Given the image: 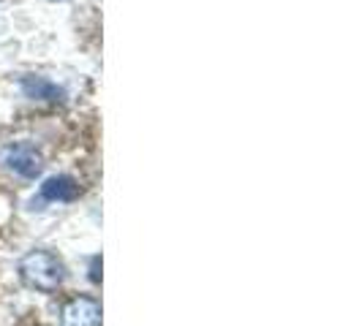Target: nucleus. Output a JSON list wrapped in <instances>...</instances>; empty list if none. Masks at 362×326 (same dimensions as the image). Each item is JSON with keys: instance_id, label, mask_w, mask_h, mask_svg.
Here are the masks:
<instances>
[{"instance_id": "1", "label": "nucleus", "mask_w": 362, "mask_h": 326, "mask_svg": "<svg viewBox=\"0 0 362 326\" xmlns=\"http://www.w3.org/2000/svg\"><path fill=\"white\" fill-rule=\"evenodd\" d=\"M19 274L22 280L38 291H57L63 286L66 270L60 264V258L52 255L49 250H33L19 261Z\"/></svg>"}, {"instance_id": "2", "label": "nucleus", "mask_w": 362, "mask_h": 326, "mask_svg": "<svg viewBox=\"0 0 362 326\" xmlns=\"http://www.w3.org/2000/svg\"><path fill=\"white\" fill-rule=\"evenodd\" d=\"M63 326H101V305L93 296H76L71 302H66L63 315H60Z\"/></svg>"}, {"instance_id": "3", "label": "nucleus", "mask_w": 362, "mask_h": 326, "mask_svg": "<svg viewBox=\"0 0 362 326\" xmlns=\"http://www.w3.org/2000/svg\"><path fill=\"white\" fill-rule=\"evenodd\" d=\"M6 166H8L11 171H17L19 177L33 180V177L41 174L44 161H41V155H38L33 147L17 145V147H8V150H6Z\"/></svg>"}, {"instance_id": "4", "label": "nucleus", "mask_w": 362, "mask_h": 326, "mask_svg": "<svg viewBox=\"0 0 362 326\" xmlns=\"http://www.w3.org/2000/svg\"><path fill=\"white\" fill-rule=\"evenodd\" d=\"M22 92L28 98H38V101H63L66 98V92L44 76H25L22 79Z\"/></svg>"}, {"instance_id": "5", "label": "nucleus", "mask_w": 362, "mask_h": 326, "mask_svg": "<svg viewBox=\"0 0 362 326\" xmlns=\"http://www.w3.org/2000/svg\"><path fill=\"white\" fill-rule=\"evenodd\" d=\"M79 193V185L71 177H49V180L41 185V196L47 201H71Z\"/></svg>"}, {"instance_id": "6", "label": "nucleus", "mask_w": 362, "mask_h": 326, "mask_svg": "<svg viewBox=\"0 0 362 326\" xmlns=\"http://www.w3.org/2000/svg\"><path fill=\"white\" fill-rule=\"evenodd\" d=\"M98 267H101V258L95 255V258H93V264H90V280H93V283H98V280H101V274H98Z\"/></svg>"}, {"instance_id": "7", "label": "nucleus", "mask_w": 362, "mask_h": 326, "mask_svg": "<svg viewBox=\"0 0 362 326\" xmlns=\"http://www.w3.org/2000/svg\"><path fill=\"white\" fill-rule=\"evenodd\" d=\"M52 3H60V0H52Z\"/></svg>"}]
</instances>
